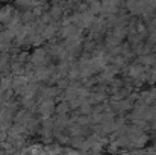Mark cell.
<instances>
[{
  "instance_id": "1",
  "label": "cell",
  "mask_w": 156,
  "mask_h": 155,
  "mask_svg": "<svg viewBox=\"0 0 156 155\" xmlns=\"http://www.w3.org/2000/svg\"><path fill=\"white\" fill-rule=\"evenodd\" d=\"M138 62L140 64H143V65H153V64H156V56H153V55H140V59H138Z\"/></svg>"
}]
</instances>
